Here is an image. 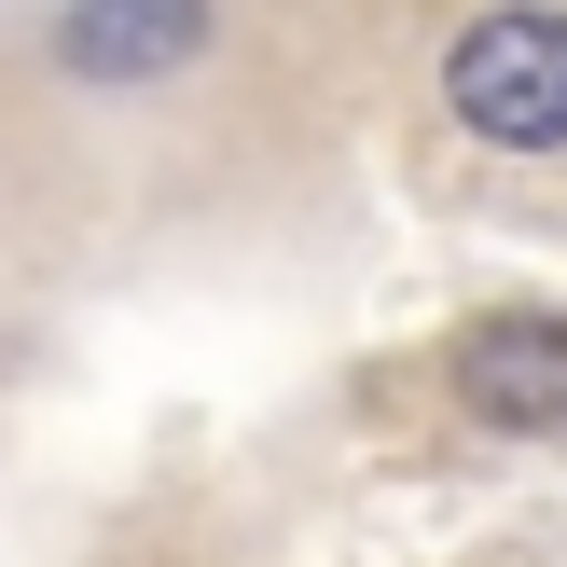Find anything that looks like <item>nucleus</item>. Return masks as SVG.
<instances>
[{"label": "nucleus", "mask_w": 567, "mask_h": 567, "mask_svg": "<svg viewBox=\"0 0 567 567\" xmlns=\"http://www.w3.org/2000/svg\"><path fill=\"white\" fill-rule=\"evenodd\" d=\"M443 97H457V125L498 138V153H554L567 138V14H540V0L471 14L457 55H443Z\"/></svg>", "instance_id": "1"}, {"label": "nucleus", "mask_w": 567, "mask_h": 567, "mask_svg": "<svg viewBox=\"0 0 567 567\" xmlns=\"http://www.w3.org/2000/svg\"><path fill=\"white\" fill-rule=\"evenodd\" d=\"M457 402L485 430H567V319H540V305L471 319L457 332Z\"/></svg>", "instance_id": "2"}, {"label": "nucleus", "mask_w": 567, "mask_h": 567, "mask_svg": "<svg viewBox=\"0 0 567 567\" xmlns=\"http://www.w3.org/2000/svg\"><path fill=\"white\" fill-rule=\"evenodd\" d=\"M208 42V0H70L55 14V70L70 83H166Z\"/></svg>", "instance_id": "3"}]
</instances>
